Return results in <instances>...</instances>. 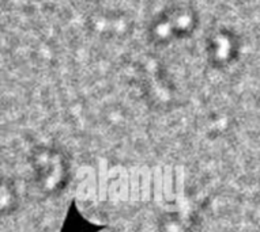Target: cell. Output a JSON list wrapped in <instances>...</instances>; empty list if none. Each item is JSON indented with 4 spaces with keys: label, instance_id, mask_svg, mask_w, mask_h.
<instances>
[{
    "label": "cell",
    "instance_id": "1",
    "mask_svg": "<svg viewBox=\"0 0 260 232\" xmlns=\"http://www.w3.org/2000/svg\"><path fill=\"white\" fill-rule=\"evenodd\" d=\"M37 173L45 190L59 189L64 181L66 165L59 155L52 151H44L37 155Z\"/></svg>",
    "mask_w": 260,
    "mask_h": 232
}]
</instances>
